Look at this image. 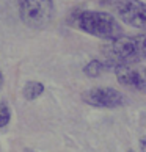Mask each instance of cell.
<instances>
[{
	"instance_id": "obj_1",
	"label": "cell",
	"mask_w": 146,
	"mask_h": 152,
	"mask_svg": "<svg viewBox=\"0 0 146 152\" xmlns=\"http://www.w3.org/2000/svg\"><path fill=\"white\" fill-rule=\"evenodd\" d=\"M101 61L105 69H118L123 66H135L146 60V35H123L107 41L101 47Z\"/></svg>"
},
{
	"instance_id": "obj_2",
	"label": "cell",
	"mask_w": 146,
	"mask_h": 152,
	"mask_svg": "<svg viewBox=\"0 0 146 152\" xmlns=\"http://www.w3.org/2000/svg\"><path fill=\"white\" fill-rule=\"evenodd\" d=\"M69 24L76 28L96 36L105 41H112L123 36V27L110 13L105 11H93V10H82L76 11L71 16Z\"/></svg>"
},
{
	"instance_id": "obj_3",
	"label": "cell",
	"mask_w": 146,
	"mask_h": 152,
	"mask_svg": "<svg viewBox=\"0 0 146 152\" xmlns=\"http://www.w3.org/2000/svg\"><path fill=\"white\" fill-rule=\"evenodd\" d=\"M54 16V0H19V18L32 28H44Z\"/></svg>"
},
{
	"instance_id": "obj_4",
	"label": "cell",
	"mask_w": 146,
	"mask_h": 152,
	"mask_svg": "<svg viewBox=\"0 0 146 152\" xmlns=\"http://www.w3.org/2000/svg\"><path fill=\"white\" fill-rule=\"evenodd\" d=\"M82 100L96 108H118L126 104L124 94L115 88H91L82 94Z\"/></svg>"
},
{
	"instance_id": "obj_5",
	"label": "cell",
	"mask_w": 146,
	"mask_h": 152,
	"mask_svg": "<svg viewBox=\"0 0 146 152\" xmlns=\"http://www.w3.org/2000/svg\"><path fill=\"white\" fill-rule=\"evenodd\" d=\"M115 10L124 24L146 31V3L142 0H115Z\"/></svg>"
},
{
	"instance_id": "obj_6",
	"label": "cell",
	"mask_w": 146,
	"mask_h": 152,
	"mask_svg": "<svg viewBox=\"0 0 146 152\" xmlns=\"http://www.w3.org/2000/svg\"><path fill=\"white\" fill-rule=\"evenodd\" d=\"M116 80L120 85L134 88L137 91L146 93V67L142 66H123L115 69Z\"/></svg>"
},
{
	"instance_id": "obj_7",
	"label": "cell",
	"mask_w": 146,
	"mask_h": 152,
	"mask_svg": "<svg viewBox=\"0 0 146 152\" xmlns=\"http://www.w3.org/2000/svg\"><path fill=\"white\" fill-rule=\"evenodd\" d=\"M43 93H44V85L41 82H33V80L27 82L25 86L22 88V96H24L27 100H35Z\"/></svg>"
},
{
	"instance_id": "obj_8",
	"label": "cell",
	"mask_w": 146,
	"mask_h": 152,
	"mask_svg": "<svg viewBox=\"0 0 146 152\" xmlns=\"http://www.w3.org/2000/svg\"><path fill=\"white\" fill-rule=\"evenodd\" d=\"M104 71H105V66L101 60H91L83 67V72H85L87 77H99Z\"/></svg>"
},
{
	"instance_id": "obj_9",
	"label": "cell",
	"mask_w": 146,
	"mask_h": 152,
	"mask_svg": "<svg viewBox=\"0 0 146 152\" xmlns=\"http://www.w3.org/2000/svg\"><path fill=\"white\" fill-rule=\"evenodd\" d=\"M11 121V110L10 107L0 100V129L7 127Z\"/></svg>"
},
{
	"instance_id": "obj_10",
	"label": "cell",
	"mask_w": 146,
	"mask_h": 152,
	"mask_svg": "<svg viewBox=\"0 0 146 152\" xmlns=\"http://www.w3.org/2000/svg\"><path fill=\"white\" fill-rule=\"evenodd\" d=\"M3 85V74H2V71H0V86Z\"/></svg>"
},
{
	"instance_id": "obj_11",
	"label": "cell",
	"mask_w": 146,
	"mask_h": 152,
	"mask_svg": "<svg viewBox=\"0 0 146 152\" xmlns=\"http://www.w3.org/2000/svg\"><path fill=\"white\" fill-rule=\"evenodd\" d=\"M129 152H134V151H129Z\"/></svg>"
}]
</instances>
